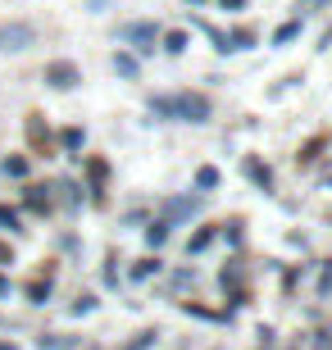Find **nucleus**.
<instances>
[{"instance_id":"obj_1","label":"nucleus","mask_w":332,"mask_h":350,"mask_svg":"<svg viewBox=\"0 0 332 350\" xmlns=\"http://www.w3.org/2000/svg\"><path fill=\"white\" fill-rule=\"evenodd\" d=\"M151 114H178L187 123H205L209 118V100L205 96H178V100H151Z\"/></svg>"},{"instance_id":"obj_2","label":"nucleus","mask_w":332,"mask_h":350,"mask_svg":"<svg viewBox=\"0 0 332 350\" xmlns=\"http://www.w3.org/2000/svg\"><path fill=\"white\" fill-rule=\"evenodd\" d=\"M37 41L32 23H0V51H27Z\"/></svg>"},{"instance_id":"obj_3","label":"nucleus","mask_w":332,"mask_h":350,"mask_svg":"<svg viewBox=\"0 0 332 350\" xmlns=\"http://www.w3.org/2000/svg\"><path fill=\"white\" fill-rule=\"evenodd\" d=\"M46 82H51V87H77V68L73 64H64V59H60V64H46Z\"/></svg>"},{"instance_id":"obj_4","label":"nucleus","mask_w":332,"mask_h":350,"mask_svg":"<svg viewBox=\"0 0 332 350\" xmlns=\"http://www.w3.org/2000/svg\"><path fill=\"white\" fill-rule=\"evenodd\" d=\"M123 41H137L141 51H151V41H155V23H128V27H123Z\"/></svg>"},{"instance_id":"obj_5","label":"nucleus","mask_w":332,"mask_h":350,"mask_svg":"<svg viewBox=\"0 0 332 350\" xmlns=\"http://www.w3.org/2000/svg\"><path fill=\"white\" fill-rule=\"evenodd\" d=\"M114 68L123 78H137V59H132V55H114Z\"/></svg>"},{"instance_id":"obj_6","label":"nucleus","mask_w":332,"mask_h":350,"mask_svg":"<svg viewBox=\"0 0 332 350\" xmlns=\"http://www.w3.org/2000/svg\"><path fill=\"white\" fill-rule=\"evenodd\" d=\"M164 51H173V55L187 51V32H168V37H164Z\"/></svg>"},{"instance_id":"obj_7","label":"nucleus","mask_w":332,"mask_h":350,"mask_svg":"<svg viewBox=\"0 0 332 350\" xmlns=\"http://www.w3.org/2000/svg\"><path fill=\"white\" fill-rule=\"evenodd\" d=\"M296 32H301V23H282V27H278V37H273V41H278V46H287V41H292Z\"/></svg>"},{"instance_id":"obj_8","label":"nucleus","mask_w":332,"mask_h":350,"mask_svg":"<svg viewBox=\"0 0 332 350\" xmlns=\"http://www.w3.org/2000/svg\"><path fill=\"white\" fill-rule=\"evenodd\" d=\"M164 237H168V223H155L151 232H146V241H151V246H159V241H164Z\"/></svg>"},{"instance_id":"obj_9","label":"nucleus","mask_w":332,"mask_h":350,"mask_svg":"<svg viewBox=\"0 0 332 350\" xmlns=\"http://www.w3.org/2000/svg\"><path fill=\"white\" fill-rule=\"evenodd\" d=\"M196 182H201V187H214L218 173H214V169H201V173H196Z\"/></svg>"},{"instance_id":"obj_10","label":"nucleus","mask_w":332,"mask_h":350,"mask_svg":"<svg viewBox=\"0 0 332 350\" xmlns=\"http://www.w3.org/2000/svg\"><path fill=\"white\" fill-rule=\"evenodd\" d=\"M246 173H251L255 182H264V187H268V169H259V164H246Z\"/></svg>"},{"instance_id":"obj_11","label":"nucleus","mask_w":332,"mask_h":350,"mask_svg":"<svg viewBox=\"0 0 332 350\" xmlns=\"http://www.w3.org/2000/svg\"><path fill=\"white\" fill-rule=\"evenodd\" d=\"M27 205H32V209H41V205H46V196H41V187H32V191H27Z\"/></svg>"},{"instance_id":"obj_12","label":"nucleus","mask_w":332,"mask_h":350,"mask_svg":"<svg viewBox=\"0 0 332 350\" xmlns=\"http://www.w3.org/2000/svg\"><path fill=\"white\" fill-rule=\"evenodd\" d=\"M328 291H332V269L323 273V296H328Z\"/></svg>"},{"instance_id":"obj_13","label":"nucleus","mask_w":332,"mask_h":350,"mask_svg":"<svg viewBox=\"0 0 332 350\" xmlns=\"http://www.w3.org/2000/svg\"><path fill=\"white\" fill-rule=\"evenodd\" d=\"M246 0H223V10H242Z\"/></svg>"},{"instance_id":"obj_14","label":"nucleus","mask_w":332,"mask_h":350,"mask_svg":"<svg viewBox=\"0 0 332 350\" xmlns=\"http://www.w3.org/2000/svg\"><path fill=\"white\" fill-rule=\"evenodd\" d=\"M0 296H10V278H0Z\"/></svg>"},{"instance_id":"obj_15","label":"nucleus","mask_w":332,"mask_h":350,"mask_svg":"<svg viewBox=\"0 0 332 350\" xmlns=\"http://www.w3.org/2000/svg\"><path fill=\"white\" fill-rule=\"evenodd\" d=\"M192 5H205V0H192Z\"/></svg>"}]
</instances>
